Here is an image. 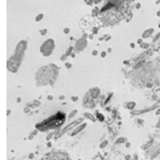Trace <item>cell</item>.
<instances>
[{
	"instance_id": "obj_1",
	"label": "cell",
	"mask_w": 160,
	"mask_h": 160,
	"mask_svg": "<svg viewBox=\"0 0 160 160\" xmlns=\"http://www.w3.org/2000/svg\"><path fill=\"white\" fill-rule=\"evenodd\" d=\"M42 160H70L67 156H64L63 154H52V155H49Z\"/></svg>"
}]
</instances>
